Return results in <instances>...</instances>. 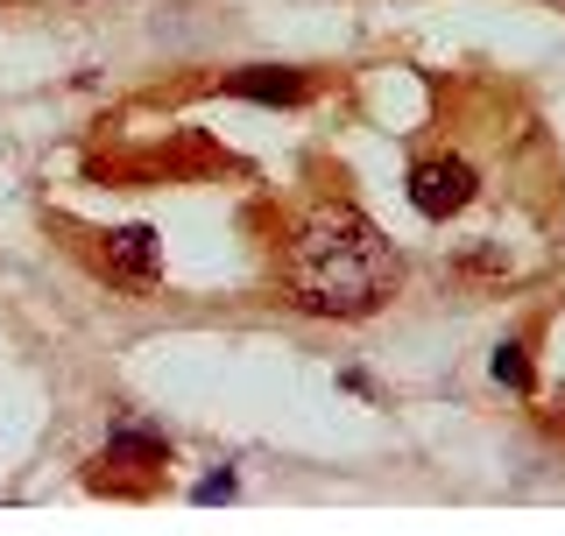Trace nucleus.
<instances>
[{"instance_id":"obj_1","label":"nucleus","mask_w":565,"mask_h":536,"mask_svg":"<svg viewBox=\"0 0 565 536\" xmlns=\"http://www.w3.org/2000/svg\"><path fill=\"white\" fill-rule=\"evenodd\" d=\"M282 303L305 318H375L403 297V255L361 205H305L276 247Z\"/></svg>"},{"instance_id":"obj_2","label":"nucleus","mask_w":565,"mask_h":536,"mask_svg":"<svg viewBox=\"0 0 565 536\" xmlns=\"http://www.w3.org/2000/svg\"><path fill=\"white\" fill-rule=\"evenodd\" d=\"M99 276L114 282V290L149 297L156 282H163V234H156L149 219H128V226H114V234H99Z\"/></svg>"},{"instance_id":"obj_3","label":"nucleus","mask_w":565,"mask_h":536,"mask_svg":"<svg viewBox=\"0 0 565 536\" xmlns=\"http://www.w3.org/2000/svg\"><path fill=\"white\" fill-rule=\"evenodd\" d=\"M473 191H481L473 163H459V156H424V163H411V184H403V199H411L417 219H452V212L473 205Z\"/></svg>"},{"instance_id":"obj_4","label":"nucleus","mask_w":565,"mask_h":536,"mask_svg":"<svg viewBox=\"0 0 565 536\" xmlns=\"http://www.w3.org/2000/svg\"><path fill=\"white\" fill-rule=\"evenodd\" d=\"M220 93L255 99V106H305L318 93V78H311V71H297V64H247V71H226Z\"/></svg>"},{"instance_id":"obj_5","label":"nucleus","mask_w":565,"mask_h":536,"mask_svg":"<svg viewBox=\"0 0 565 536\" xmlns=\"http://www.w3.org/2000/svg\"><path fill=\"white\" fill-rule=\"evenodd\" d=\"M99 467H135V473H163L170 467V431H156V424H141L120 409L114 417V438H106V459Z\"/></svg>"},{"instance_id":"obj_6","label":"nucleus","mask_w":565,"mask_h":536,"mask_svg":"<svg viewBox=\"0 0 565 536\" xmlns=\"http://www.w3.org/2000/svg\"><path fill=\"white\" fill-rule=\"evenodd\" d=\"M494 382L516 388V396H530L537 374H530V346H523V339H502V346H494Z\"/></svg>"},{"instance_id":"obj_7","label":"nucleus","mask_w":565,"mask_h":536,"mask_svg":"<svg viewBox=\"0 0 565 536\" xmlns=\"http://www.w3.org/2000/svg\"><path fill=\"white\" fill-rule=\"evenodd\" d=\"M452 268H459V276H509V255H502V247H467Z\"/></svg>"},{"instance_id":"obj_8","label":"nucleus","mask_w":565,"mask_h":536,"mask_svg":"<svg viewBox=\"0 0 565 536\" xmlns=\"http://www.w3.org/2000/svg\"><path fill=\"white\" fill-rule=\"evenodd\" d=\"M234 494H241V473L220 467V473H205L199 487H191V502H234Z\"/></svg>"},{"instance_id":"obj_9","label":"nucleus","mask_w":565,"mask_h":536,"mask_svg":"<svg viewBox=\"0 0 565 536\" xmlns=\"http://www.w3.org/2000/svg\"><path fill=\"white\" fill-rule=\"evenodd\" d=\"M340 388H353V396H375V382H367L361 367H340Z\"/></svg>"}]
</instances>
